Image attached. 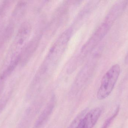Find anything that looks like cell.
Here are the masks:
<instances>
[{"mask_svg": "<svg viewBox=\"0 0 128 128\" xmlns=\"http://www.w3.org/2000/svg\"><path fill=\"white\" fill-rule=\"evenodd\" d=\"M55 98L52 97L47 106L45 108L41 115L38 118L37 121L36 122L35 127L38 128L41 127L43 124L45 123L47 119L50 116L52 113V110L54 109L55 105Z\"/></svg>", "mask_w": 128, "mask_h": 128, "instance_id": "7", "label": "cell"}, {"mask_svg": "<svg viewBox=\"0 0 128 128\" xmlns=\"http://www.w3.org/2000/svg\"><path fill=\"white\" fill-rule=\"evenodd\" d=\"M125 63L126 64H128V52L125 58Z\"/></svg>", "mask_w": 128, "mask_h": 128, "instance_id": "10", "label": "cell"}, {"mask_svg": "<svg viewBox=\"0 0 128 128\" xmlns=\"http://www.w3.org/2000/svg\"><path fill=\"white\" fill-rule=\"evenodd\" d=\"M120 71V66L116 64L104 74L97 92V97L98 100H104L111 94L118 79Z\"/></svg>", "mask_w": 128, "mask_h": 128, "instance_id": "2", "label": "cell"}, {"mask_svg": "<svg viewBox=\"0 0 128 128\" xmlns=\"http://www.w3.org/2000/svg\"><path fill=\"white\" fill-rule=\"evenodd\" d=\"M38 38H34L28 43L21 53L20 64L24 66L28 62L33 53L36 49L39 43Z\"/></svg>", "mask_w": 128, "mask_h": 128, "instance_id": "6", "label": "cell"}, {"mask_svg": "<svg viewBox=\"0 0 128 128\" xmlns=\"http://www.w3.org/2000/svg\"><path fill=\"white\" fill-rule=\"evenodd\" d=\"M102 109L97 107L87 112L82 120L83 128H92L95 126L102 113Z\"/></svg>", "mask_w": 128, "mask_h": 128, "instance_id": "5", "label": "cell"}, {"mask_svg": "<svg viewBox=\"0 0 128 128\" xmlns=\"http://www.w3.org/2000/svg\"><path fill=\"white\" fill-rule=\"evenodd\" d=\"M32 31L30 24L24 22L21 25L16 35L10 49V58L21 55L23 50L28 44Z\"/></svg>", "mask_w": 128, "mask_h": 128, "instance_id": "3", "label": "cell"}, {"mask_svg": "<svg viewBox=\"0 0 128 128\" xmlns=\"http://www.w3.org/2000/svg\"><path fill=\"white\" fill-rule=\"evenodd\" d=\"M87 112V109H85L80 113V114H78V115L71 123L68 128H83L82 119Z\"/></svg>", "mask_w": 128, "mask_h": 128, "instance_id": "9", "label": "cell"}, {"mask_svg": "<svg viewBox=\"0 0 128 128\" xmlns=\"http://www.w3.org/2000/svg\"><path fill=\"white\" fill-rule=\"evenodd\" d=\"M27 7V3L25 1L19 2L16 5L15 9L12 13V20L18 21L24 15Z\"/></svg>", "mask_w": 128, "mask_h": 128, "instance_id": "8", "label": "cell"}, {"mask_svg": "<svg viewBox=\"0 0 128 128\" xmlns=\"http://www.w3.org/2000/svg\"><path fill=\"white\" fill-rule=\"evenodd\" d=\"M71 34L70 29L66 30L52 46L39 70L40 74H48L54 70L65 51Z\"/></svg>", "mask_w": 128, "mask_h": 128, "instance_id": "1", "label": "cell"}, {"mask_svg": "<svg viewBox=\"0 0 128 128\" xmlns=\"http://www.w3.org/2000/svg\"><path fill=\"white\" fill-rule=\"evenodd\" d=\"M112 26L111 24L104 20L83 46L82 54L86 55L92 51L105 37Z\"/></svg>", "mask_w": 128, "mask_h": 128, "instance_id": "4", "label": "cell"}]
</instances>
